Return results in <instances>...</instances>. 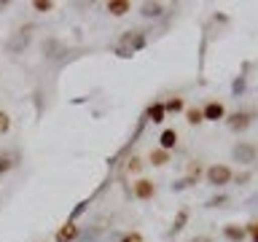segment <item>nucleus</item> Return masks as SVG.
Masks as SVG:
<instances>
[{
  "label": "nucleus",
  "mask_w": 258,
  "mask_h": 242,
  "mask_svg": "<svg viewBox=\"0 0 258 242\" xmlns=\"http://www.w3.org/2000/svg\"><path fill=\"white\" fill-rule=\"evenodd\" d=\"M132 194H135V199H140V202H151L156 197V183L148 180V177H137L132 183Z\"/></svg>",
  "instance_id": "obj_5"
},
{
  "label": "nucleus",
  "mask_w": 258,
  "mask_h": 242,
  "mask_svg": "<svg viewBox=\"0 0 258 242\" xmlns=\"http://www.w3.org/2000/svg\"><path fill=\"white\" fill-rule=\"evenodd\" d=\"M59 54H64L62 40H56V38H46V40H43V56H46V59H56Z\"/></svg>",
  "instance_id": "obj_11"
},
{
  "label": "nucleus",
  "mask_w": 258,
  "mask_h": 242,
  "mask_svg": "<svg viewBox=\"0 0 258 242\" xmlns=\"http://www.w3.org/2000/svg\"><path fill=\"white\" fill-rule=\"evenodd\" d=\"M223 202H226V197H213L207 202V207H218V205H223Z\"/></svg>",
  "instance_id": "obj_26"
},
{
  "label": "nucleus",
  "mask_w": 258,
  "mask_h": 242,
  "mask_svg": "<svg viewBox=\"0 0 258 242\" xmlns=\"http://www.w3.org/2000/svg\"><path fill=\"white\" fill-rule=\"evenodd\" d=\"M145 118L153 121V124H161V121L167 118V113H164V102H151L148 108H145Z\"/></svg>",
  "instance_id": "obj_12"
},
{
  "label": "nucleus",
  "mask_w": 258,
  "mask_h": 242,
  "mask_svg": "<svg viewBox=\"0 0 258 242\" xmlns=\"http://www.w3.org/2000/svg\"><path fill=\"white\" fill-rule=\"evenodd\" d=\"M175 145H177V132H175V129H161V135H159V148L169 153Z\"/></svg>",
  "instance_id": "obj_13"
},
{
  "label": "nucleus",
  "mask_w": 258,
  "mask_h": 242,
  "mask_svg": "<svg viewBox=\"0 0 258 242\" xmlns=\"http://www.w3.org/2000/svg\"><path fill=\"white\" fill-rule=\"evenodd\" d=\"M140 169H143V159H140V156L126 159V172H129V175H137Z\"/></svg>",
  "instance_id": "obj_22"
},
{
  "label": "nucleus",
  "mask_w": 258,
  "mask_h": 242,
  "mask_svg": "<svg viewBox=\"0 0 258 242\" xmlns=\"http://www.w3.org/2000/svg\"><path fill=\"white\" fill-rule=\"evenodd\" d=\"M145 46V38H143V32H126L124 38H121V43H118V56H132L137 48H143Z\"/></svg>",
  "instance_id": "obj_3"
},
{
  "label": "nucleus",
  "mask_w": 258,
  "mask_h": 242,
  "mask_svg": "<svg viewBox=\"0 0 258 242\" xmlns=\"http://www.w3.org/2000/svg\"><path fill=\"white\" fill-rule=\"evenodd\" d=\"M231 159L239 164H255L258 161V145L250 140H239L231 145Z\"/></svg>",
  "instance_id": "obj_2"
},
{
  "label": "nucleus",
  "mask_w": 258,
  "mask_h": 242,
  "mask_svg": "<svg viewBox=\"0 0 258 242\" xmlns=\"http://www.w3.org/2000/svg\"><path fill=\"white\" fill-rule=\"evenodd\" d=\"M223 121H226V127H229L231 132H245V129L253 124V116H250L247 110H237V113H229Z\"/></svg>",
  "instance_id": "obj_6"
},
{
  "label": "nucleus",
  "mask_w": 258,
  "mask_h": 242,
  "mask_svg": "<svg viewBox=\"0 0 258 242\" xmlns=\"http://www.w3.org/2000/svg\"><path fill=\"white\" fill-rule=\"evenodd\" d=\"M247 205H253V207H258V194H255V197H250V199H247Z\"/></svg>",
  "instance_id": "obj_28"
},
{
  "label": "nucleus",
  "mask_w": 258,
  "mask_h": 242,
  "mask_svg": "<svg viewBox=\"0 0 258 242\" xmlns=\"http://www.w3.org/2000/svg\"><path fill=\"white\" fill-rule=\"evenodd\" d=\"M118 242H145V239H143L140 231H124V234L118 237Z\"/></svg>",
  "instance_id": "obj_24"
},
{
  "label": "nucleus",
  "mask_w": 258,
  "mask_h": 242,
  "mask_svg": "<svg viewBox=\"0 0 258 242\" xmlns=\"http://www.w3.org/2000/svg\"><path fill=\"white\" fill-rule=\"evenodd\" d=\"M185 221H188V210H180V213H177V218L172 221V229H169V234H177V231H183Z\"/></svg>",
  "instance_id": "obj_20"
},
{
  "label": "nucleus",
  "mask_w": 258,
  "mask_h": 242,
  "mask_svg": "<svg viewBox=\"0 0 258 242\" xmlns=\"http://www.w3.org/2000/svg\"><path fill=\"white\" fill-rule=\"evenodd\" d=\"M185 121H188L191 127H199L205 116H202V108H185Z\"/></svg>",
  "instance_id": "obj_19"
},
{
  "label": "nucleus",
  "mask_w": 258,
  "mask_h": 242,
  "mask_svg": "<svg viewBox=\"0 0 258 242\" xmlns=\"http://www.w3.org/2000/svg\"><path fill=\"white\" fill-rule=\"evenodd\" d=\"M188 242H213V237H207V234H197V237H191Z\"/></svg>",
  "instance_id": "obj_27"
},
{
  "label": "nucleus",
  "mask_w": 258,
  "mask_h": 242,
  "mask_svg": "<svg viewBox=\"0 0 258 242\" xmlns=\"http://www.w3.org/2000/svg\"><path fill=\"white\" fill-rule=\"evenodd\" d=\"M180 110H185L183 97H169V100L164 102V113H180Z\"/></svg>",
  "instance_id": "obj_18"
},
{
  "label": "nucleus",
  "mask_w": 258,
  "mask_h": 242,
  "mask_svg": "<svg viewBox=\"0 0 258 242\" xmlns=\"http://www.w3.org/2000/svg\"><path fill=\"white\" fill-rule=\"evenodd\" d=\"M78 237H81V226H76V221L62 223L59 229H56V234H54L56 242H76Z\"/></svg>",
  "instance_id": "obj_8"
},
{
  "label": "nucleus",
  "mask_w": 258,
  "mask_h": 242,
  "mask_svg": "<svg viewBox=\"0 0 258 242\" xmlns=\"http://www.w3.org/2000/svg\"><path fill=\"white\" fill-rule=\"evenodd\" d=\"M223 237L231 239V242H242V239L247 237V231L239 229V226H234V223H226V226H223Z\"/></svg>",
  "instance_id": "obj_16"
},
{
  "label": "nucleus",
  "mask_w": 258,
  "mask_h": 242,
  "mask_svg": "<svg viewBox=\"0 0 258 242\" xmlns=\"http://www.w3.org/2000/svg\"><path fill=\"white\" fill-rule=\"evenodd\" d=\"M30 40H32V32H30V27H27V30L14 32V35L6 40V51H8V54H22L24 48L30 46Z\"/></svg>",
  "instance_id": "obj_4"
},
{
  "label": "nucleus",
  "mask_w": 258,
  "mask_h": 242,
  "mask_svg": "<svg viewBox=\"0 0 258 242\" xmlns=\"http://www.w3.org/2000/svg\"><path fill=\"white\" fill-rule=\"evenodd\" d=\"M32 8L38 14H48V11H54V3L51 0H32Z\"/></svg>",
  "instance_id": "obj_23"
},
{
  "label": "nucleus",
  "mask_w": 258,
  "mask_h": 242,
  "mask_svg": "<svg viewBox=\"0 0 258 242\" xmlns=\"http://www.w3.org/2000/svg\"><path fill=\"white\" fill-rule=\"evenodd\" d=\"M105 11L110 16H126L132 11V3H129V0H108V3H105Z\"/></svg>",
  "instance_id": "obj_10"
},
{
  "label": "nucleus",
  "mask_w": 258,
  "mask_h": 242,
  "mask_svg": "<svg viewBox=\"0 0 258 242\" xmlns=\"http://www.w3.org/2000/svg\"><path fill=\"white\" fill-rule=\"evenodd\" d=\"M148 161H151L153 167H164L167 161H169V153H167V151H161V148H151Z\"/></svg>",
  "instance_id": "obj_17"
},
{
  "label": "nucleus",
  "mask_w": 258,
  "mask_h": 242,
  "mask_svg": "<svg viewBox=\"0 0 258 242\" xmlns=\"http://www.w3.org/2000/svg\"><path fill=\"white\" fill-rule=\"evenodd\" d=\"M8 132H11V116H8V113L0 108V137L8 135Z\"/></svg>",
  "instance_id": "obj_21"
},
{
  "label": "nucleus",
  "mask_w": 258,
  "mask_h": 242,
  "mask_svg": "<svg viewBox=\"0 0 258 242\" xmlns=\"http://www.w3.org/2000/svg\"><path fill=\"white\" fill-rule=\"evenodd\" d=\"M202 172H205V167H202V161H188V169H185V177L180 183H172V189H188V186H194L202 177Z\"/></svg>",
  "instance_id": "obj_7"
},
{
  "label": "nucleus",
  "mask_w": 258,
  "mask_h": 242,
  "mask_svg": "<svg viewBox=\"0 0 258 242\" xmlns=\"http://www.w3.org/2000/svg\"><path fill=\"white\" fill-rule=\"evenodd\" d=\"M247 234H250V239L253 242H258V221H253V223H247V229H245Z\"/></svg>",
  "instance_id": "obj_25"
},
{
  "label": "nucleus",
  "mask_w": 258,
  "mask_h": 242,
  "mask_svg": "<svg viewBox=\"0 0 258 242\" xmlns=\"http://www.w3.org/2000/svg\"><path fill=\"white\" fill-rule=\"evenodd\" d=\"M205 180L213 186V189H223V186H229L234 180V172L229 164H213L205 169Z\"/></svg>",
  "instance_id": "obj_1"
},
{
  "label": "nucleus",
  "mask_w": 258,
  "mask_h": 242,
  "mask_svg": "<svg viewBox=\"0 0 258 242\" xmlns=\"http://www.w3.org/2000/svg\"><path fill=\"white\" fill-rule=\"evenodd\" d=\"M16 164H19V156H16L14 151H0V175L11 172Z\"/></svg>",
  "instance_id": "obj_14"
},
{
  "label": "nucleus",
  "mask_w": 258,
  "mask_h": 242,
  "mask_svg": "<svg viewBox=\"0 0 258 242\" xmlns=\"http://www.w3.org/2000/svg\"><path fill=\"white\" fill-rule=\"evenodd\" d=\"M140 16H145V19H159V16H164V6L161 3H143Z\"/></svg>",
  "instance_id": "obj_15"
},
{
  "label": "nucleus",
  "mask_w": 258,
  "mask_h": 242,
  "mask_svg": "<svg viewBox=\"0 0 258 242\" xmlns=\"http://www.w3.org/2000/svg\"><path fill=\"white\" fill-rule=\"evenodd\" d=\"M8 8V0H0V11H6Z\"/></svg>",
  "instance_id": "obj_29"
},
{
  "label": "nucleus",
  "mask_w": 258,
  "mask_h": 242,
  "mask_svg": "<svg viewBox=\"0 0 258 242\" xmlns=\"http://www.w3.org/2000/svg\"><path fill=\"white\" fill-rule=\"evenodd\" d=\"M202 116H205V121H223L226 118V108H223V102H218V100H210L205 108H202Z\"/></svg>",
  "instance_id": "obj_9"
}]
</instances>
